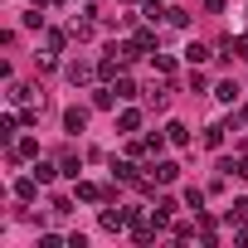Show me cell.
I'll list each match as a JSON object with an SVG mask.
<instances>
[{
    "label": "cell",
    "instance_id": "1",
    "mask_svg": "<svg viewBox=\"0 0 248 248\" xmlns=\"http://www.w3.org/2000/svg\"><path fill=\"white\" fill-rule=\"evenodd\" d=\"M102 229H107V233H122V229H132V219H127V204H117V200H112V204L102 209Z\"/></svg>",
    "mask_w": 248,
    "mask_h": 248
},
{
    "label": "cell",
    "instance_id": "2",
    "mask_svg": "<svg viewBox=\"0 0 248 248\" xmlns=\"http://www.w3.org/2000/svg\"><path fill=\"white\" fill-rule=\"evenodd\" d=\"M93 73H97V63H88V59H73V63L63 68V78H68L73 88H83V83H93Z\"/></svg>",
    "mask_w": 248,
    "mask_h": 248
},
{
    "label": "cell",
    "instance_id": "3",
    "mask_svg": "<svg viewBox=\"0 0 248 248\" xmlns=\"http://www.w3.org/2000/svg\"><path fill=\"white\" fill-rule=\"evenodd\" d=\"M83 204H107V185H97V180H78V190H73Z\"/></svg>",
    "mask_w": 248,
    "mask_h": 248
},
{
    "label": "cell",
    "instance_id": "4",
    "mask_svg": "<svg viewBox=\"0 0 248 248\" xmlns=\"http://www.w3.org/2000/svg\"><path fill=\"white\" fill-rule=\"evenodd\" d=\"M117 132H122V137H137V132H141V112H137V107H122V112H117Z\"/></svg>",
    "mask_w": 248,
    "mask_h": 248
},
{
    "label": "cell",
    "instance_id": "5",
    "mask_svg": "<svg viewBox=\"0 0 248 248\" xmlns=\"http://www.w3.org/2000/svg\"><path fill=\"white\" fill-rule=\"evenodd\" d=\"M209 59H214V49H209V44H200V39H190V44H185V63H190V68H204Z\"/></svg>",
    "mask_w": 248,
    "mask_h": 248
},
{
    "label": "cell",
    "instance_id": "6",
    "mask_svg": "<svg viewBox=\"0 0 248 248\" xmlns=\"http://www.w3.org/2000/svg\"><path fill=\"white\" fill-rule=\"evenodd\" d=\"M141 97H146V107H151V112H166V107H170V88H166V83H151Z\"/></svg>",
    "mask_w": 248,
    "mask_h": 248
},
{
    "label": "cell",
    "instance_id": "7",
    "mask_svg": "<svg viewBox=\"0 0 248 248\" xmlns=\"http://www.w3.org/2000/svg\"><path fill=\"white\" fill-rule=\"evenodd\" d=\"M151 180H156V185H175V180H180V166H175V161H156V166H151Z\"/></svg>",
    "mask_w": 248,
    "mask_h": 248
},
{
    "label": "cell",
    "instance_id": "8",
    "mask_svg": "<svg viewBox=\"0 0 248 248\" xmlns=\"http://www.w3.org/2000/svg\"><path fill=\"white\" fill-rule=\"evenodd\" d=\"M34 195H39V175L30 170V175H20V180H15V200H20V204H30Z\"/></svg>",
    "mask_w": 248,
    "mask_h": 248
},
{
    "label": "cell",
    "instance_id": "9",
    "mask_svg": "<svg viewBox=\"0 0 248 248\" xmlns=\"http://www.w3.org/2000/svg\"><path fill=\"white\" fill-rule=\"evenodd\" d=\"M93 15H97V10H88V15H83V20H73V25H68V34H73V39H78V44H83V39H93V34H97V25H93Z\"/></svg>",
    "mask_w": 248,
    "mask_h": 248
},
{
    "label": "cell",
    "instance_id": "10",
    "mask_svg": "<svg viewBox=\"0 0 248 248\" xmlns=\"http://www.w3.org/2000/svg\"><path fill=\"white\" fill-rule=\"evenodd\" d=\"M88 127V107H68L63 112V132H83Z\"/></svg>",
    "mask_w": 248,
    "mask_h": 248
},
{
    "label": "cell",
    "instance_id": "11",
    "mask_svg": "<svg viewBox=\"0 0 248 248\" xmlns=\"http://www.w3.org/2000/svg\"><path fill=\"white\" fill-rule=\"evenodd\" d=\"M68 39H73V34H63V30H44V49H49V54H63Z\"/></svg>",
    "mask_w": 248,
    "mask_h": 248
},
{
    "label": "cell",
    "instance_id": "12",
    "mask_svg": "<svg viewBox=\"0 0 248 248\" xmlns=\"http://www.w3.org/2000/svg\"><path fill=\"white\" fill-rule=\"evenodd\" d=\"M34 97H39V93H34L30 83H10V102H20V107H30ZM39 102H44V97H39Z\"/></svg>",
    "mask_w": 248,
    "mask_h": 248
},
{
    "label": "cell",
    "instance_id": "13",
    "mask_svg": "<svg viewBox=\"0 0 248 248\" xmlns=\"http://www.w3.org/2000/svg\"><path fill=\"white\" fill-rule=\"evenodd\" d=\"M170 233H175V243H190V238L200 233V219H195V224H190V219H175V224H170Z\"/></svg>",
    "mask_w": 248,
    "mask_h": 248
},
{
    "label": "cell",
    "instance_id": "14",
    "mask_svg": "<svg viewBox=\"0 0 248 248\" xmlns=\"http://www.w3.org/2000/svg\"><path fill=\"white\" fill-rule=\"evenodd\" d=\"M166 137H170V146H190V127H185V122H170Z\"/></svg>",
    "mask_w": 248,
    "mask_h": 248
},
{
    "label": "cell",
    "instance_id": "15",
    "mask_svg": "<svg viewBox=\"0 0 248 248\" xmlns=\"http://www.w3.org/2000/svg\"><path fill=\"white\" fill-rule=\"evenodd\" d=\"M224 132H229L224 122H214V127H204V146H209V151H219V146H224Z\"/></svg>",
    "mask_w": 248,
    "mask_h": 248
},
{
    "label": "cell",
    "instance_id": "16",
    "mask_svg": "<svg viewBox=\"0 0 248 248\" xmlns=\"http://www.w3.org/2000/svg\"><path fill=\"white\" fill-rule=\"evenodd\" d=\"M214 97H219V102H229V107H233V102H238V83H233V78H224V83H219V88H214Z\"/></svg>",
    "mask_w": 248,
    "mask_h": 248
},
{
    "label": "cell",
    "instance_id": "17",
    "mask_svg": "<svg viewBox=\"0 0 248 248\" xmlns=\"http://www.w3.org/2000/svg\"><path fill=\"white\" fill-rule=\"evenodd\" d=\"M117 102H122V97H117V88H112V83L93 93V107H117Z\"/></svg>",
    "mask_w": 248,
    "mask_h": 248
},
{
    "label": "cell",
    "instance_id": "18",
    "mask_svg": "<svg viewBox=\"0 0 248 248\" xmlns=\"http://www.w3.org/2000/svg\"><path fill=\"white\" fill-rule=\"evenodd\" d=\"M63 166H54V161H34V175H39V185H54V175H59Z\"/></svg>",
    "mask_w": 248,
    "mask_h": 248
},
{
    "label": "cell",
    "instance_id": "19",
    "mask_svg": "<svg viewBox=\"0 0 248 248\" xmlns=\"http://www.w3.org/2000/svg\"><path fill=\"white\" fill-rule=\"evenodd\" d=\"M180 200H185V209H195V214L204 209V190H200V185H185V195H180Z\"/></svg>",
    "mask_w": 248,
    "mask_h": 248
},
{
    "label": "cell",
    "instance_id": "20",
    "mask_svg": "<svg viewBox=\"0 0 248 248\" xmlns=\"http://www.w3.org/2000/svg\"><path fill=\"white\" fill-rule=\"evenodd\" d=\"M224 219H229V224H248V200H233V204L224 209Z\"/></svg>",
    "mask_w": 248,
    "mask_h": 248
},
{
    "label": "cell",
    "instance_id": "21",
    "mask_svg": "<svg viewBox=\"0 0 248 248\" xmlns=\"http://www.w3.org/2000/svg\"><path fill=\"white\" fill-rule=\"evenodd\" d=\"M112 88H117V97H122V102H132V97H137V93H141V88H137V83H132V78H127V73H122V78H117V83H112Z\"/></svg>",
    "mask_w": 248,
    "mask_h": 248
},
{
    "label": "cell",
    "instance_id": "22",
    "mask_svg": "<svg viewBox=\"0 0 248 248\" xmlns=\"http://www.w3.org/2000/svg\"><path fill=\"white\" fill-rule=\"evenodd\" d=\"M132 44H137L141 54H156V34H151V30H137V34H132Z\"/></svg>",
    "mask_w": 248,
    "mask_h": 248
},
{
    "label": "cell",
    "instance_id": "23",
    "mask_svg": "<svg viewBox=\"0 0 248 248\" xmlns=\"http://www.w3.org/2000/svg\"><path fill=\"white\" fill-rule=\"evenodd\" d=\"M151 63H156V73H161V78H170V73H175V59H170V54H161V49L151 54Z\"/></svg>",
    "mask_w": 248,
    "mask_h": 248
},
{
    "label": "cell",
    "instance_id": "24",
    "mask_svg": "<svg viewBox=\"0 0 248 248\" xmlns=\"http://www.w3.org/2000/svg\"><path fill=\"white\" fill-rule=\"evenodd\" d=\"M112 175H117V180H127V185H132V180H137V166H132V161H112Z\"/></svg>",
    "mask_w": 248,
    "mask_h": 248
},
{
    "label": "cell",
    "instance_id": "25",
    "mask_svg": "<svg viewBox=\"0 0 248 248\" xmlns=\"http://www.w3.org/2000/svg\"><path fill=\"white\" fill-rule=\"evenodd\" d=\"M59 166H63V175H73V180H78V170H83V161H78L73 151H63V156H59Z\"/></svg>",
    "mask_w": 248,
    "mask_h": 248
},
{
    "label": "cell",
    "instance_id": "26",
    "mask_svg": "<svg viewBox=\"0 0 248 248\" xmlns=\"http://www.w3.org/2000/svg\"><path fill=\"white\" fill-rule=\"evenodd\" d=\"M34 63H39V73H54V68H59V59H54L49 49H44V54H34Z\"/></svg>",
    "mask_w": 248,
    "mask_h": 248
},
{
    "label": "cell",
    "instance_id": "27",
    "mask_svg": "<svg viewBox=\"0 0 248 248\" xmlns=\"http://www.w3.org/2000/svg\"><path fill=\"white\" fill-rule=\"evenodd\" d=\"M166 25H175V30H185V25H190V15H185V10H166Z\"/></svg>",
    "mask_w": 248,
    "mask_h": 248
},
{
    "label": "cell",
    "instance_id": "28",
    "mask_svg": "<svg viewBox=\"0 0 248 248\" xmlns=\"http://www.w3.org/2000/svg\"><path fill=\"white\" fill-rule=\"evenodd\" d=\"M127 156H151V151H146V137H132V141H127Z\"/></svg>",
    "mask_w": 248,
    "mask_h": 248
},
{
    "label": "cell",
    "instance_id": "29",
    "mask_svg": "<svg viewBox=\"0 0 248 248\" xmlns=\"http://www.w3.org/2000/svg\"><path fill=\"white\" fill-rule=\"evenodd\" d=\"M224 170H233V175H238V180H248V156H238V161H229V166H224Z\"/></svg>",
    "mask_w": 248,
    "mask_h": 248
},
{
    "label": "cell",
    "instance_id": "30",
    "mask_svg": "<svg viewBox=\"0 0 248 248\" xmlns=\"http://www.w3.org/2000/svg\"><path fill=\"white\" fill-rule=\"evenodd\" d=\"M25 30H44V15H39V5H34V10L25 15Z\"/></svg>",
    "mask_w": 248,
    "mask_h": 248
},
{
    "label": "cell",
    "instance_id": "31",
    "mask_svg": "<svg viewBox=\"0 0 248 248\" xmlns=\"http://www.w3.org/2000/svg\"><path fill=\"white\" fill-rule=\"evenodd\" d=\"M204 88H209V83H204V73H200V68H190V93H204Z\"/></svg>",
    "mask_w": 248,
    "mask_h": 248
},
{
    "label": "cell",
    "instance_id": "32",
    "mask_svg": "<svg viewBox=\"0 0 248 248\" xmlns=\"http://www.w3.org/2000/svg\"><path fill=\"white\" fill-rule=\"evenodd\" d=\"M204 10H214V15H224V10H229V0H204Z\"/></svg>",
    "mask_w": 248,
    "mask_h": 248
},
{
    "label": "cell",
    "instance_id": "33",
    "mask_svg": "<svg viewBox=\"0 0 248 248\" xmlns=\"http://www.w3.org/2000/svg\"><path fill=\"white\" fill-rule=\"evenodd\" d=\"M233 243H243V248H248V224H238V233H233Z\"/></svg>",
    "mask_w": 248,
    "mask_h": 248
},
{
    "label": "cell",
    "instance_id": "34",
    "mask_svg": "<svg viewBox=\"0 0 248 248\" xmlns=\"http://www.w3.org/2000/svg\"><path fill=\"white\" fill-rule=\"evenodd\" d=\"M238 122H243V127H248V102H243V107H238Z\"/></svg>",
    "mask_w": 248,
    "mask_h": 248
},
{
    "label": "cell",
    "instance_id": "35",
    "mask_svg": "<svg viewBox=\"0 0 248 248\" xmlns=\"http://www.w3.org/2000/svg\"><path fill=\"white\" fill-rule=\"evenodd\" d=\"M238 54H243V59H248V34H243V39H238Z\"/></svg>",
    "mask_w": 248,
    "mask_h": 248
},
{
    "label": "cell",
    "instance_id": "36",
    "mask_svg": "<svg viewBox=\"0 0 248 248\" xmlns=\"http://www.w3.org/2000/svg\"><path fill=\"white\" fill-rule=\"evenodd\" d=\"M34 5H63V0H34Z\"/></svg>",
    "mask_w": 248,
    "mask_h": 248
}]
</instances>
